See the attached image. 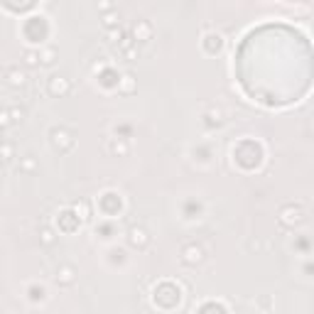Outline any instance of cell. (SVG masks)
I'll return each instance as SVG.
<instances>
[{"instance_id":"cell-1","label":"cell","mask_w":314,"mask_h":314,"mask_svg":"<svg viewBox=\"0 0 314 314\" xmlns=\"http://www.w3.org/2000/svg\"><path fill=\"white\" fill-rule=\"evenodd\" d=\"M49 140H52V147L59 152V155H66L74 150L76 140H74V133L66 130V128H52L49 130Z\"/></svg>"},{"instance_id":"cell-2","label":"cell","mask_w":314,"mask_h":314,"mask_svg":"<svg viewBox=\"0 0 314 314\" xmlns=\"http://www.w3.org/2000/svg\"><path fill=\"white\" fill-rule=\"evenodd\" d=\"M304 219H307V214H304V209H302V206L287 204V206H283V209H280V223H283V226H287V228H295V226L304 223Z\"/></svg>"},{"instance_id":"cell-3","label":"cell","mask_w":314,"mask_h":314,"mask_svg":"<svg viewBox=\"0 0 314 314\" xmlns=\"http://www.w3.org/2000/svg\"><path fill=\"white\" fill-rule=\"evenodd\" d=\"M179 260H182L184 265H189V267L199 265V263L204 260V251H202V246H196V243H187V246H182Z\"/></svg>"},{"instance_id":"cell-4","label":"cell","mask_w":314,"mask_h":314,"mask_svg":"<svg viewBox=\"0 0 314 314\" xmlns=\"http://www.w3.org/2000/svg\"><path fill=\"white\" fill-rule=\"evenodd\" d=\"M128 243H130L133 248H138V251H145V248L150 246V233H147L142 226H133V228L128 231Z\"/></svg>"},{"instance_id":"cell-5","label":"cell","mask_w":314,"mask_h":314,"mask_svg":"<svg viewBox=\"0 0 314 314\" xmlns=\"http://www.w3.org/2000/svg\"><path fill=\"white\" fill-rule=\"evenodd\" d=\"M76 275H78L76 267H74L71 263H64V265L57 267V278H54V280H57L59 287H71V285L76 283Z\"/></svg>"},{"instance_id":"cell-6","label":"cell","mask_w":314,"mask_h":314,"mask_svg":"<svg viewBox=\"0 0 314 314\" xmlns=\"http://www.w3.org/2000/svg\"><path fill=\"white\" fill-rule=\"evenodd\" d=\"M47 91L52 94V96H66L69 91H71V81L66 76H52L49 78V84H47Z\"/></svg>"},{"instance_id":"cell-7","label":"cell","mask_w":314,"mask_h":314,"mask_svg":"<svg viewBox=\"0 0 314 314\" xmlns=\"http://www.w3.org/2000/svg\"><path fill=\"white\" fill-rule=\"evenodd\" d=\"M152 25L147 22V20H138L135 22V27H133V37H135V45L138 42H150L152 39Z\"/></svg>"},{"instance_id":"cell-8","label":"cell","mask_w":314,"mask_h":314,"mask_svg":"<svg viewBox=\"0 0 314 314\" xmlns=\"http://www.w3.org/2000/svg\"><path fill=\"white\" fill-rule=\"evenodd\" d=\"M5 78H8V84H10L13 89H22V86L27 84L25 71H20V69H15V66H10V69L5 71Z\"/></svg>"},{"instance_id":"cell-9","label":"cell","mask_w":314,"mask_h":314,"mask_svg":"<svg viewBox=\"0 0 314 314\" xmlns=\"http://www.w3.org/2000/svg\"><path fill=\"white\" fill-rule=\"evenodd\" d=\"M221 47H223V42H221L219 34H206V37H204V49H206L209 54L221 52Z\"/></svg>"},{"instance_id":"cell-10","label":"cell","mask_w":314,"mask_h":314,"mask_svg":"<svg viewBox=\"0 0 314 314\" xmlns=\"http://www.w3.org/2000/svg\"><path fill=\"white\" fill-rule=\"evenodd\" d=\"M110 152L118 157H126L130 152V145L126 142V138H115V140H110Z\"/></svg>"},{"instance_id":"cell-11","label":"cell","mask_w":314,"mask_h":314,"mask_svg":"<svg viewBox=\"0 0 314 314\" xmlns=\"http://www.w3.org/2000/svg\"><path fill=\"white\" fill-rule=\"evenodd\" d=\"M57 62V49L54 47H47L39 52V66H52Z\"/></svg>"},{"instance_id":"cell-12","label":"cell","mask_w":314,"mask_h":314,"mask_svg":"<svg viewBox=\"0 0 314 314\" xmlns=\"http://www.w3.org/2000/svg\"><path fill=\"white\" fill-rule=\"evenodd\" d=\"M39 241H42V246H47V248H52L54 243H57V233L52 231V228H42V231H39Z\"/></svg>"},{"instance_id":"cell-13","label":"cell","mask_w":314,"mask_h":314,"mask_svg":"<svg viewBox=\"0 0 314 314\" xmlns=\"http://www.w3.org/2000/svg\"><path fill=\"white\" fill-rule=\"evenodd\" d=\"M34 170H37L34 157H32V155H25L22 160H20V172H22V174H32Z\"/></svg>"},{"instance_id":"cell-14","label":"cell","mask_w":314,"mask_h":314,"mask_svg":"<svg viewBox=\"0 0 314 314\" xmlns=\"http://www.w3.org/2000/svg\"><path fill=\"white\" fill-rule=\"evenodd\" d=\"M106 37H108V42H110V45H121V39H123V30H121V27H110V30L106 32Z\"/></svg>"},{"instance_id":"cell-15","label":"cell","mask_w":314,"mask_h":314,"mask_svg":"<svg viewBox=\"0 0 314 314\" xmlns=\"http://www.w3.org/2000/svg\"><path fill=\"white\" fill-rule=\"evenodd\" d=\"M13 155H15L13 145H8V142L0 145V162H10V160H13Z\"/></svg>"},{"instance_id":"cell-16","label":"cell","mask_w":314,"mask_h":314,"mask_svg":"<svg viewBox=\"0 0 314 314\" xmlns=\"http://www.w3.org/2000/svg\"><path fill=\"white\" fill-rule=\"evenodd\" d=\"M8 113H10V121H13V123H22V121H25V115H27V113H25V108H17V106H15V108H10Z\"/></svg>"},{"instance_id":"cell-17","label":"cell","mask_w":314,"mask_h":314,"mask_svg":"<svg viewBox=\"0 0 314 314\" xmlns=\"http://www.w3.org/2000/svg\"><path fill=\"white\" fill-rule=\"evenodd\" d=\"M25 64H27V66H39V52L27 49V52H25Z\"/></svg>"},{"instance_id":"cell-18","label":"cell","mask_w":314,"mask_h":314,"mask_svg":"<svg viewBox=\"0 0 314 314\" xmlns=\"http://www.w3.org/2000/svg\"><path fill=\"white\" fill-rule=\"evenodd\" d=\"M118 20H121V15H118V13H108V15L103 17V25L110 30V27H115V25H118Z\"/></svg>"},{"instance_id":"cell-19","label":"cell","mask_w":314,"mask_h":314,"mask_svg":"<svg viewBox=\"0 0 314 314\" xmlns=\"http://www.w3.org/2000/svg\"><path fill=\"white\" fill-rule=\"evenodd\" d=\"M118 91H121V94H130V91H133V76H130V74L123 76V86L118 89Z\"/></svg>"},{"instance_id":"cell-20","label":"cell","mask_w":314,"mask_h":314,"mask_svg":"<svg viewBox=\"0 0 314 314\" xmlns=\"http://www.w3.org/2000/svg\"><path fill=\"white\" fill-rule=\"evenodd\" d=\"M8 126H13V121H10V113H8L5 108H0V130L8 128Z\"/></svg>"},{"instance_id":"cell-21","label":"cell","mask_w":314,"mask_h":314,"mask_svg":"<svg viewBox=\"0 0 314 314\" xmlns=\"http://www.w3.org/2000/svg\"><path fill=\"white\" fill-rule=\"evenodd\" d=\"M74 209H78V206L74 204ZM81 219H89V209H86V204H81Z\"/></svg>"},{"instance_id":"cell-22","label":"cell","mask_w":314,"mask_h":314,"mask_svg":"<svg viewBox=\"0 0 314 314\" xmlns=\"http://www.w3.org/2000/svg\"><path fill=\"white\" fill-rule=\"evenodd\" d=\"M0 179H3V165H0Z\"/></svg>"},{"instance_id":"cell-23","label":"cell","mask_w":314,"mask_h":314,"mask_svg":"<svg viewBox=\"0 0 314 314\" xmlns=\"http://www.w3.org/2000/svg\"><path fill=\"white\" fill-rule=\"evenodd\" d=\"M0 145H3V130H0Z\"/></svg>"}]
</instances>
